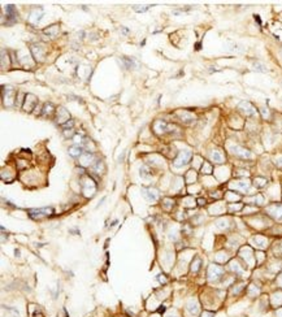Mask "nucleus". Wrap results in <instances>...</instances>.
<instances>
[{
    "label": "nucleus",
    "instance_id": "nucleus-25",
    "mask_svg": "<svg viewBox=\"0 0 282 317\" xmlns=\"http://www.w3.org/2000/svg\"><path fill=\"white\" fill-rule=\"evenodd\" d=\"M254 66H255V69H256V70H260V71H268V69L265 68V65H263L261 63H255V64H254Z\"/></svg>",
    "mask_w": 282,
    "mask_h": 317
},
{
    "label": "nucleus",
    "instance_id": "nucleus-23",
    "mask_svg": "<svg viewBox=\"0 0 282 317\" xmlns=\"http://www.w3.org/2000/svg\"><path fill=\"white\" fill-rule=\"evenodd\" d=\"M122 60H124V63H125L126 68H133L134 65H135V61H134L133 58H127V57H125V58H122Z\"/></svg>",
    "mask_w": 282,
    "mask_h": 317
},
{
    "label": "nucleus",
    "instance_id": "nucleus-24",
    "mask_svg": "<svg viewBox=\"0 0 282 317\" xmlns=\"http://www.w3.org/2000/svg\"><path fill=\"white\" fill-rule=\"evenodd\" d=\"M267 183V181H265L264 178H256L255 179V186H257V187H263Z\"/></svg>",
    "mask_w": 282,
    "mask_h": 317
},
{
    "label": "nucleus",
    "instance_id": "nucleus-10",
    "mask_svg": "<svg viewBox=\"0 0 282 317\" xmlns=\"http://www.w3.org/2000/svg\"><path fill=\"white\" fill-rule=\"evenodd\" d=\"M178 116H179V118H181L182 122H185V123H191L192 121H195L194 116L189 112H178Z\"/></svg>",
    "mask_w": 282,
    "mask_h": 317
},
{
    "label": "nucleus",
    "instance_id": "nucleus-26",
    "mask_svg": "<svg viewBox=\"0 0 282 317\" xmlns=\"http://www.w3.org/2000/svg\"><path fill=\"white\" fill-rule=\"evenodd\" d=\"M52 112H54V105H52V104H46L44 105V110H43V113L44 114H51Z\"/></svg>",
    "mask_w": 282,
    "mask_h": 317
},
{
    "label": "nucleus",
    "instance_id": "nucleus-28",
    "mask_svg": "<svg viewBox=\"0 0 282 317\" xmlns=\"http://www.w3.org/2000/svg\"><path fill=\"white\" fill-rule=\"evenodd\" d=\"M213 315L212 313H209V312H205V313H203V317H212Z\"/></svg>",
    "mask_w": 282,
    "mask_h": 317
},
{
    "label": "nucleus",
    "instance_id": "nucleus-2",
    "mask_svg": "<svg viewBox=\"0 0 282 317\" xmlns=\"http://www.w3.org/2000/svg\"><path fill=\"white\" fill-rule=\"evenodd\" d=\"M191 156L192 155H191V152L190 151H181L179 152V155H178V157H177L176 161H174V166L176 168H181V166L189 164Z\"/></svg>",
    "mask_w": 282,
    "mask_h": 317
},
{
    "label": "nucleus",
    "instance_id": "nucleus-21",
    "mask_svg": "<svg viewBox=\"0 0 282 317\" xmlns=\"http://www.w3.org/2000/svg\"><path fill=\"white\" fill-rule=\"evenodd\" d=\"M199 268H200V259H199V257H196L195 261H194V263H192L191 270H192V272H198V270H199Z\"/></svg>",
    "mask_w": 282,
    "mask_h": 317
},
{
    "label": "nucleus",
    "instance_id": "nucleus-18",
    "mask_svg": "<svg viewBox=\"0 0 282 317\" xmlns=\"http://www.w3.org/2000/svg\"><path fill=\"white\" fill-rule=\"evenodd\" d=\"M139 174H140V177H143V178L150 177V170H148V168H147L146 165L140 166V169H139Z\"/></svg>",
    "mask_w": 282,
    "mask_h": 317
},
{
    "label": "nucleus",
    "instance_id": "nucleus-4",
    "mask_svg": "<svg viewBox=\"0 0 282 317\" xmlns=\"http://www.w3.org/2000/svg\"><path fill=\"white\" fill-rule=\"evenodd\" d=\"M231 151H233V153H234L235 156H238V157H241V159H250L252 156L251 152L248 151V149L243 148V147H239V146L231 147Z\"/></svg>",
    "mask_w": 282,
    "mask_h": 317
},
{
    "label": "nucleus",
    "instance_id": "nucleus-1",
    "mask_svg": "<svg viewBox=\"0 0 282 317\" xmlns=\"http://www.w3.org/2000/svg\"><path fill=\"white\" fill-rule=\"evenodd\" d=\"M54 213V209L51 207H46V208H39V209H30L29 211V214H30L31 218L34 220H42L44 217H50Z\"/></svg>",
    "mask_w": 282,
    "mask_h": 317
},
{
    "label": "nucleus",
    "instance_id": "nucleus-7",
    "mask_svg": "<svg viewBox=\"0 0 282 317\" xmlns=\"http://www.w3.org/2000/svg\"><path fill=\"white\" fill-rule=\"evenodd\" d=\"M222 268L221 266H217V265H211L209 266V272H208V276H209V279H217L222 274Z\"/></svg>",
    "mask_w": 282,
    "mask_h": 317
},
{
    "label": "nucleus",
    "instance_id": "nucleus-30",
    "mask_svg": "<svg viewBox=\"0 0 282 317\" xmlns=\"http://www.w3.org/2000/svg\"><path fill=\"white\" fill-rule=\"evenodd\" d=\"M74 139H75V142H77V143H78V142H81V136H78V135H77V136H75V138H74Z\"/></svg>",
    "mask_w": 282,
    "mask_h": 317
},
{
    "label": "nucleus",
    "instance_id": "nucleus-13",
    "mask_svg": "<svg viewBox=\"0 0 282 317\" xmlns=\"http://www.w3.org/2000/svg\"><path fill=\"white\" fill-rule=\"evenodd\" d=\"M268 212H270V214L274 217L280 218L282 216V213H280V212H282V205H273V207L268 208Z\"/></svg>",
    "mask_w": 282,
    "mask_h": 317
},
{
    "label": "nucleus",
    "instance_id": "nucleus-6",
    "mask_svg": "<svg viewBox=\"0 0 282 317\" xmlns=\"http://www.w3.org/2000/svg\"><path fill=\"white\" fill-rule=\"evenodd\" d=\"M37 99H35V96L34 95H26L25 97V104H24V109L26 110V112H31L33 109H34V107L37 105Z\"/></svg>",
    "mask_w": 282,
    "mask_h": 317
},
{
    "label": "nucleus",
    "instance_id": "nucleus-27",
    "mask_svg": "<svg viewBox=\"0 0 282 317\" xmlns=\"http://www.w3.org/2000/svg\"><path fill=\"white\" fill-rule=\"evenodd\" d=\"M68 126H73V121H70V122L68 121V122H65L63 125V127H68Z\"/></svg>",
    "mask_w": 282,
    "mask_h": 317
},
{
    "label": "nucleus",
    "instance_id": "nucleus-17",
    "mask_svg": "<svg viewBox=\"0 0 282 317\" xmlns=\"http://www.w3.org/2000/svg\"><path fill=\"white\" fill-rule=\"evenodd\" d=\"M187 309L190 312L192 313V315H196L199 311V307H198V303L194 302V300H190L189 302V304H187Z\"/></svg>",
    "mask_w": 282,
    "mask_h": 317
},
{
    "label": "nucleus",
    "instance_id": "nucleus-3",
    "mask_svg": "<svg viewBox=\"0 0 282 317\" xmlns=\"http://www.w3.org/2000/svg\"><path fill=\"white\" fill-rule=\"evenodd\" d=\"M142 194H143V196L147 199L148 201H156L157 199H159V192H157L156 188H152V187H150V188H142Z\"/></svg>",
    "mask_w": 282,
    "mask_h": 317
},
{
    "label": "nucleus",
    "instance_id": "nucleus-22",
    "mask_svg": "<svg viewBox=\"0 0 282 317\" xmlns=\"http://www.w3.org/2000/svg\"><path fill=\"white\" fill-rule=\"evenodd\" d=\"M152 5H146V6H138V5H134L133 6V9L134 11H137V12H147L148 9L151 8Z\"/></svg>",
    "mask_w": 282,
    "mask_h": 317
},
{
    "label": "nucleus",
    "instance_id": "nucleus-31",
    "mask_svg": "<svg viewBox=\"0 0 282 317\" xmlns=\"http://www.w3.org/2000/svg\"><path fill=\"white\" fill-rule=\"evenodd\" d=\"M278 161H282V159H280V160H278ZM280 166H282V164H280Z\"/></svg>",
    "mask_w": 282,
    "mask_h": 317
},
{
    "label": "nucleus",
    "instance_id": "nucleus-20",
    "mask_svg": "<svg viewBox=\"0 0 282 317\" xmlns=\"http://www.w3.org/2000/svg\"><path fill=\"white\" fill-rule=\"evenodd\" d=\"M44 32H46V34L52 35V37H55V35H56L57 32H59V29H57V26L55 25V26H52V29H46Z\"/></svg>",
    "mask_w": 282,
    "mask_h": 317
},
{
    "label": "nucleus",
    "instance_id": "nucleus-15",
    "mask_svg": "<svg viewBox=\"0 0 282 317\" xmlns=\"http://www.w3.org/2000/svg\"><path fill=\"white\" fill-rule=\"evenodd\" d=\"M211 159L213 160L215 162H217V164H221V162H224V156H222V153L220 151H213L211 153Z\"/></svg>",
    "mask_w": 282,
    "mask_h": 317
},
{
    "label": "nucleus",
    "instance_id": "nucleus-9",
    "mask_svg": "<svg viewBox=\"0 0 282 317\" xmlns=\"http://www.w3.org/2000/svg\"><path fill=\"white\" fill-rule=\"evenodd\" d=\"M5 11H7V16H8V18H11V22H14L16 19H17V9L14 8V5H7L5 6Z\"/></svg>",
    "mask_w": 282,
    "mask_h": 317
},
{
    "label": "nucleus",
    "instance_id": "nucleus-8",
    "mask_svg": "<svg viewBox=\"0 0 282 317\" xmlns=\"http://www.w3.org/2000/svg\"><path fill=\"white\" fill-rule=\"evenodd\" d=\"M69 117H70L69 113H68L64 108H59V110H57V122L60 123L61 126L65 123V121H67V122L69 121Z\"/></svg>",
    "mask_w": 282,
    "mask_h": 317
},
{
    "label": "nucleus",
    "instance_id": "nucleus-11",
    "mask_svg": "<svg viewBox=\"0 0 282 317\" xmlns=\"http://www.w3.org/2000/svg\"><path fill=\"white\" fill-rule=\"evenodd\" d=\"M91 160H93V155L90 153V151H86L82 153L81 156V164L83 166H88L91 164Z\"/></svg>",
    "mask_w": 282,
    "mask_h": 317
},
{
    "label": "nucleus",
    "instance_id": "nucleus-14",
    "mask_svg": "<svg viewBox=\"0 0 282 317\" xmlns=\"http://www.w3.org/2000/svg\"><path fill=\"white\" fill-rule=\"evenodd\" d=\"M231 187H235V188H238V190H241V191H246L248 187H250V182H247V181H238L235 185L233 183Z\"/></svg>",
    "mask_w": 282,
    "mask_h": 317
},
{
    "label": "nucleus",
    "instance_id": "nucleus-5",
    "mask_svg": "<svg viewBox=\"0 0 282 317\" xmlns=\"http://www.w3.org/2000/svg\"><path fill=\"white\" fill-rule=\"evenodd\" d=\"M238 108L246 114V116H256V109H255L248 102H242L239 104Z\"/></svg>",
    "mask_w": 282,
    "mask_h": 317
},
{
    "label": "nucleus",
    "instance_id": "nucleus-19",
    "mask_svg": "<svg viewBox=\"0 0 282 317\" xmlns=\"http://www.w3.org/2000/svg\"><path fill=\"white\" fill-rule=\"evenodd\" d=\"M202 172L204 173V174H211V173H212V166H211V164L204 162V164H203V168H202Z\"/></svg>",
    "mask_w": 282,
    "mask_h": 317
},
{
    "label": "nucleus",
    "instance_id": "nucleus-29",
    "mask_svg": "<svg viewBox=\"0 0 282 317\" xmlns=\"http://www.w3.org/2000/svg\"><path fill=\"white\" fill-rule=\"evenodd\" d=\"M198 201H199V204H200V205H203V204L205 203V200H204V199H199Z\"/></svg>",
    "mask_w": 282,
    "mask_h": 317
},
{
    "label": "nucleus",
    "instance_id": "nucleus-16",
    "mask_svg": "<svg viewBox=\"0 0 282 317\" xmlns=\"http://www.w3.org/2000/svg\"><path fill=\"white\" fill-rule=\"evenodd\" d=\"M40 18H42V9H35V11L31 13L30 21L34 22V24H37V22L40 21Z\"/></svg>",
    "mask_w": 282,
    "mask_h": 317
},
{
    "label": "nucleus",
    "instance_id": "nucleus-12",
    "mask_svg": "<svg viewBox=\"0 0 282 317\" xmlns=\"http://www.w3.org/2000/svg\"><path fill=\"white\" fill-rule=\"evenodd\" d=\"M69 153L73 157H81L82 153H83V149H82V147H80V146H73V147H70Z\"/></svg>",
    "mask_w": 282,
    "mask_h": 317
}]
</instances>
